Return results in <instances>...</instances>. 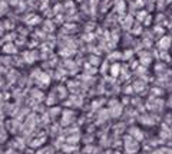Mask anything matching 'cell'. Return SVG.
I'll list each match as a JSON object with an SVG mask.
<instances>
[{
	"label": "cell",
	"instance_id": "obj_1",
	"mask_svg": "<svg viewBox=\"0 0 172 154\" xmlns=\"http://www.w3.org/2000/svg\"><path fill=\"white\" fill-rule=\"evenodd\" d=\"M6 52V53H15L17 49H15V45L13 43H7V45H5V49H3Z\"/></svg>",
	"mask_w": 172,
	"mask_h": 154
}]
</instances>
